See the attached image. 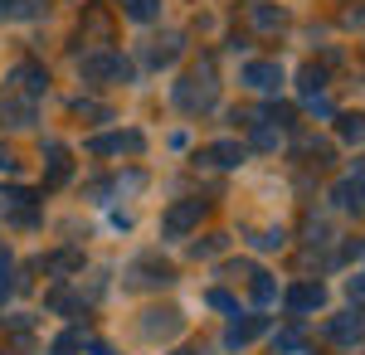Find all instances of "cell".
<instances>
[{
  "instance_id": "4dcf8cb0",
  "label": "cell",
  "mask_w": 365,
  "mask_h": 355,
  "mask_svg": "<svg viewBox=\"0 0 365 355\" xmlns=\"http://www.w3.org/2000/svg\"><path fill=\"white\" fill-rule=\"evenodd\" d=\"M0 170H5V175H15V170H20V156H15L10 146H0Z\"/></svg>"
},
{
  "instance_id": "3957f363",
  "label": "cell",
  "mask_w": 365,
  "mask_h": 355,
  "mask_svg": "<svg viewBox=\"0 0 365 355\" xmlns=\"http://www.w3.org/2000/svg\"><path fill=\"white\" fill-rule=\"evenodd\" d=\"M5 88H15L20 98H29V103H39L44 98V88H49V73H44V63H15L10 68V78H5Z\"/></svg>"
},
{
  "instance_id": "484cf974",
  "label": "cell",
  "mask_w": 365,
  "mask_h": 355,
  "mask_svg": "<svg viewBox=\"0 0 365 355\" xmlns=\"http://www.w3.org/2000/svg\"><path fill=\"white\" fill-rule=\"evenodd\" d=\"M73 112H78V117H88V122H113V112L103 108V103H83V98L73 103Z\"/></svg>"
},
{
  "instance_id": "6da1fadb",
  "label": "cell",
  "mask_w": 365,
  "mask_h": 355,
  "mask_svg": "<svg viewBox=\"0 0 365 355\" xmlns=\"http://www.w3.org/2000/svg\"><path fill=\"white\" fill-rule=\"evenodd\" d=\"M220 98V83H215V58H200L185 78L175 83V103L185 112H210Z\"/></svg>"
},
{
  "instance_id": "44dd1931",
  "label": "cell",
  "mask_w": 365,
  "mask_h": 355,
  "mask_svg": "<svg viewBox=\"0 0 365 355\" xmlns=\"http://www.w3.org/2000/svg\"><path fill=\"white\" fill-rule=\"evenodd\" d=\"M122 10H127V20L146 25V20H156V15H161V0H122Z\"/></svg>"
},
{
  "instance_id": "4316f807",
  "label": "cell",
  "mask_w": 365,
  "mask_h": 355,
  "mask_svg": "<svg viewBox=\"0 0 365 355\" xmlns=\"http://www.w3.org/2000/svg\"><path fill=\"white\" fill-rule=\"evenodd\" d=\"M44 268H54V273H73V268H83V253H54Z\"/></svg>"
},
{
  "instance_id": "ac0fdd59",
  "label": "cell",
  "mask_w": 365,
  "mask_h": 355,
  "mask_svg": "<svg viewBox=\"0 0 365 355\" xmlns=\"http://www.w3.org/2000/svg\"><path fill=\"white\" fill-rule=\"evenodd\" d=\"M249 287H253V302H258V307H273V302H278V282H273V273H263V268L249 277Z\"/></svg>"
},
{
  "instance_id": "d6a6232c",
  "label": "cell",
  "mask_w": 365,
  "mask_h": 355,
  "mask_svg": "<svg viewBox=\"0 0 365 355\" xmlns=\"http://www.w3.org/2000/svg\"><path fill=\"white\" fill-rule=\"evenodd\" d=\"M215 248H225V234H210L205 244H195V258H205V253H215Z\"/></svg>"
},
{
  "instance_id": "8fae6325",
  "label": "cell",
  "mask_w": 365,
  "mask_h": 355,
  "mask_svg": "<svg viewBox=\"0 0 365 355\" xmlns=\"http://www.w3.org/2000/svg\"><path fill=\"white\" fill-rule=\"evenodd\" d=\"M244 83H249V88H258V93H278L282 68L273 63V58H253L249 68H244Z\"/></svg>"
},
{
  "instance_id": "cb8c5ba5",
  "label": "cell",
  "mask_w": 365,
  "mask_h": 355,
  "mask_svg": "<svg viewBox=\"0 0 365 355\" xmlns=\"http://www.w3.org/2000/svg\"><path fill=\"white\" fill-rule=\"evenodd\" d=\"M83 351V331H63L54 346H49V355H78Z\"/></svg>"
},
{
  "instance_id": "1f68e13d",
  "label": "cell",
  "mask_w": 365,
  "mask_h": 355,
  "mask_svg": "<svg viewBox=\"0 0 365 355\" xmlns=\"http://www.w3.org/2000/svg\"><path fill=\"white\" fill-rule=\"evenodd\" d=\"M268 117H273L278 127H297V112H292V108H273V112H268Z\"/></svg>"
},
{
  "instance_id": "d6986e66",
  "label": "cell",
  "mask_w": 365,
  "mask_h": 355,
  "mask_svg": "<svg viewBox=\"0 0 365 355\" xmlns=\"http://www.w3.org/2000/svg\"><path fill=\"white\" fill-rule=\"evenodd\" d=\"M263 326H268L263 317H244V321H234V326H229L225 341H229V346H249V341H253V336H258Z\"/></svg>"
},
{
  "instance_id": "30bf717a",
  "label": "cell",
  "mask_w": 365,
  "mask_h": 355,
  "mask_svg": "<svg viewBox=\"0 0 365 355\" xmlns=\"http://www.w3.org/2000/svg\"><path fill=\"white\" fill-rule=\"evenodd\" d=\"M200 161L234 170V165H244V161H249V146H244V141H215V146H205V151H200Z\"/></svg>"
},
{
  "instance_id": "836d02e7",
  "label": "cell",
  "mask_w": 365,
  "mask_h": 355,
  "mask_svg": "<svg viewBox=\"0 0 365 355\" xmlns=\"http://www.w3.org/2000/svg\"><path fill=\"white\" fill-rule=\"evenodd\" d=\"M225 273H229V277H253V273H258V268H253V263H244V258H239V263H225Z\"/></svg>"
},
{
  "instance_id": "2e32d148",
  "label": "cell",
  "mask_w": 365,
  "mask_h": 355,
  "mask_svg": "<svg viewBox=\"0 0 365 355\" xmlns=\"http://www.w3.org/2000/svg\"><path fill=\"white\" fill-rule=\"evenodd\" d=\"M44 15V0H0V20H34Z\"/></svg>"
},
{
  "instance_id": "8992f818",
  "label": "cell",
  "mask_w": 365,
  "mask_h": 355,
  "mask_svg": "<svg viewBox=\"0 0 365 355\" xmlns=\"http://www.w3.org/2000/svg\"><path fill=\"white\" fill-rule=\"evenodd\" d=\"M141 146H146V137H141V132H113V137H93L88 141V151H93V156H122V151H127V156H141Z\"/></svg>"
},
{
  "instance_id": "4fadbf2b",
  "label": "cell",
  "mask_w": 365,
  "mask_h": 355,
  "mask_svg": "<svg viewBox=\"0 0 365 355\" xmlns=\"http://www.w3.org/2000/svg\"><path fill=\"white\" fill-rule=\"evenodd\" d=\"M287 307H292V312H322V307H327V287H322V282H297V287L287 292Z\"/></svg>"
},
{
  "instance_id": "5bb4252c",
  "label": "cell",
  "mask_w": 365,
  "mask_h": 355,
  "mask_svg": "<svg viewBox=\"0 0 365 355\" xmlns=\"http://www.w3.org/2000/svg\"><path fill=\"white\" fill-rule=\"evenodd\" d=\"M180 326H185V321H180V312H175V307H161V312H146V321H141V331H146L151 341H156V336L166 341V336H175Z\"/></svg>"
},
{
  "instance_id": "83f0119b",
  "label": "cell",
  "mask_w": 365,
  "mask_h": 355,
  "mask_svg": "<svg viewBox=\"0 0 365 355\" xmlns=\"http://www.w3.org/2000/svg\"><path fill=\"white\" fill-rule=\"evenodd\" d=\"M15 292V263H10V253H0V302Z\"/></svg>"
},
{
  "instance_id": "e575fe53",
  "label": "cell",
  "mask_w": 365,
  "mask_h": 355,
  "mask_svg": "<svg viewBox=\"0 0 365 355\" xmlns=\"http://www.w3.org/2000/svg\"><path fill=\"white\" fill-rule=\"evenodd\" d=\"M210 302H215V307H220V312H239V302L229 297V292H210Z\"/></svg>"
},
{
  "instance_id": "9a60e30c",
  "label": "cell",
  "mask_w": 365,
  "mask_h": 355,
  "mask_svg": "<svg viewBox=\"0 0 365 355\" xmlns=\"http://www.w3.org/2000/svg\"><path fill=\"white\" fill-rule=\"evenodd\" d=\"M331 200H336L341 210H356V215H361V210H365V175H351V180H341L336 190H331Z\"/></svg>"
},
{
  "instance_id": "8d00e7d4",
  "label": "cell",
  "mask_w": 365,
  "mask_h": 355,
  "mask_svg": "<svg viewBox=\"0 0 365 355\" xmlns=\"http://www.w3.org/2000/svg\"><path fill=\"white\" fill-rule=\"evenodd\" d=\"M361 165H365V161H361Z\"/></svg>"
},
{
  "instance_id": "52a82bcc",
  "label": "cell",
  "mask_w": 365,
  "mask_h": 355,
  "mask_svg": "<svg viewBox=\"0 0 365 355\" xmlns=\"http://www.w3.org/2000/svg\"><path fill=\"white\" fill-rule=\"evenodd\" d=\"M0 341L15 355H29V346H34V317H5L0 321Z\"/></svg>"
},
{
  "instance_id": "603a6c76",
  "label": "cell",
  "mask_w": 365,
  "mask_h": 355,
  "mask_svg": "<svg viewBox=\"0 0 365 355\" xmlns=\"http://www.w3.org/2000/svg\"><path fill=\"white\" fill-rule=\"evenodd\" d=\"M253 25H258V29H282V25H287V15L273 10V5H253Z\"/></svg>"
},
{
  "instance_id": "f1b7e54d",
  "label": "cell",
  "mask_w": 365,
  "mask_h": 355,
  "mask_svg": "<svg viewBox=\"0 0 365 355\" xmlns=\"http://www.w3.org/2000/svg\"><path fill=\"white\" fill-rule=\"evenodd\" d=\"M253 146H258V151H273V146H278V132H273L268 122H253Z\"/></svg>"
},
{
  "instance_id": "5b68a950",
  "label": "cell",
  "mask_w": 365,
  "mask_h": 355,
  "mask_svg": "<svg viewBox=\"0 0 365 355\" xmlns=\"http://www.w3.org/2000/svg\"><path fill=\"white\" fill-rule=\"evenodd\" d=\"M166 282H175V268L166 258H137L127 268V287H166Z\"/></svg>"
},
{
  "instance_id": "277c9868",
  "label": "cell",
  "mask_w": 365,
  "mask_h": 355,
  "mask_svg": "<svg viewBox=\"0 0 365 355\" xmlns=\"http://www.w3.org/2000/svg\"><path fill=\"white\" fill-rule=\"evenodd\" d=\"M200 219H205V200H180V205H170L166 219H161V234L166 239H180V234H190Z\"/></svg>"
},
{
  "instance_id": "d4e9b609",
  "label": "cell",
  "mask_w": 365,
  "mask_h": 355,
  "mask_svg": "<svg viewBox=\"0 0 365 355\" xmlns=\"http://www.w3.org/2000/svg\"><path fill=\"white\" fill-rule=\"evenodd\" d=\"M273 351H282V355L302 351V331H297V326H287V331H278V336H273Z\"/></svg>"
},
{
  "instance_id": "d590c367",
  "label": "cell",
  "mask_w": 365,
  "mask_h": 355,
  "mask_svg": "<svg viewBox=\"0 0 365 355\" xmlns=\"http://www.w3.org/2000/svg\"><path fill=\"white\" fill-rule=\"evenodd\" d=\"M175 355H200V351H175Z\"/></svg>"
},
{
  "instance_id": "ba28073f",
  "label": "cell",
  "mask_w": 365,
  "mask_h": 355,
  "mask_svg": "<svg viewBox=\"0 0 365 355\" xmlns=\"http://www.w3.org/2000/svg\"><path fill=\"white\" fill-rule=\"evenodd\" d=\"M29 122H34V103L20 98L15 88H5L0 93V127H29Z\"/></svg>"
},
{
  "instance_id": "f546056e",
  "label": "cell",
  "mask_w": 365,
  "mask_h": 355,
  "mask_svg": "<svg viewBox=\"0 0 365 355\" xmlns=\"http://www.w3.org/2000/svg\"><path fill=\"white\" fill-rule=\"evenodd\" d=\"M346 292H351V302L365 312V277H351V282H346Z\"/></svg>"
},
{
  "instance_id": "ffe728a7",
  "label": "cell",
  "mask_w": 365,
  "mask_h": 355,
  "mask_svg": "<svg viewBox=\"0 0 365 355\" xmlns=\"http://www.w3.org/2000/svg\"><path fill=\"white\" fill-rule=\"evenodd\" d=\"M336 137L341 141H365V112H341L336 117Z\"/></svg>"
},
{
  "instance_id": "e0dca14e",
  "label": "cell",
  "mask_w": 365,
  "mask_h": 355,
  "mask_svg": "<svg viewBox=\"0 0 365 355\" xmlns=\"http://www.w3.org/2000/svg\"><path fill=\"white\" fill-rule=\"evenodd\" d=\"M175 54H180V34H175V29H170V34H161V39L151 44V63H156V68L175 63Z\"/></svg>"
},
{
  "instance_id": "7a4b0ae2",
  "label": "cell",
  "mask_w": 365,
  "mask_h": 355,
  "mask_svg": "<svg viewBox=\"0 0 365 355\" xmlns=\"http://www.w3.org/2000/svg\"><path fill=\"white\" fill-rule=\"evenodd\" d=\"M78 73H83V83H93V88H113V83H132V63L122 54H88L83 63H78Z\"/></svg>"
},
{
  "instance_id": "7402d4cb",
  "label": "cell",
  "mask_w": 365,
  "mask_h": 355,
  "mask_svg": "<svg viewBox=\"0 0 365 355\" xmlns=\"http://www.w3.org/2000/svg\"><path fill=\"white\" fill-rule=\"evenodd\" d=\"M297 88H302L307 98H322V88H327V68H317V63H307V68L297 73Z\"/></svg>"
},
{
  "instance_id": "7c38bea8",
  "label": "cell",
  "mask_w": 365,
  "mask_h": 355,
  "mask_svg": "<svg viewBox=\"0 0 365 355\" xmlns=\"http://www.w3.org/2000/svg\"><path fill=\"white\" fill-rule=\"evenodd\" d=\"M44 156H49L44 185H63V180H68V170H73V161H68V146H63V141H44Z\"/></svg>"
},
{
  "instance_id": "9c48e42d",
  "label": "cell",
  "mask_w": 365,
  "mask_h": 355,
  "mask_svg": "<svg viewBox=\"0 0 365 355\" xmlns=\"http://www.w3.org/2000/svg\"><path fill=\"white\" fill-rule=\"evenodd\" d=\"M327 331H331V341H341V346H361V341H365V312H361V307H351V312L336 317Z\"/></svg>"
}]
</instances>
